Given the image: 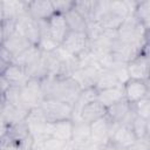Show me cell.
<instances>
[{"mask_svg":"<svg viewBox=\"0 0 150 150\" xmlns=\"http://www.w3.org/2000/svg\"><path fill=\"white\" fill-rule=\"evenodd\" d=\"M40 86L45 100L52 98L73 105L82 90L80 84L71 76L46 75L40 79Z\"/></svg>","mask_w":150,"mask_h":150,"instance_id":"1","label":"cell"},{"mask_svg":"<svg viewBox=\"0 0 150 150\" xmlns=\"http://www.w3.org/2000/svg\"><path fill=\"white\" fill-rule=\"evenodd\" d=\"M47 122H57L62 120H71L73 115V105L57 101V100H52L47 98L43 100L41 105H40Z\"/></svg>","mask_w":150,"mask_h":150,"instance_id":"2","label":"cell"},{"mask_svg":"<svg viewBox=\"0 0 150 150\" xmlns=\"http://www.w3.org/2000/svg\"><path fill=\"white\" fill-rule=\"evenodd\" d=\"M20 100L21 105L28 111L30 109L40 107L42 101L45 100L40 86V80L29 79L28 82L20 88Z\"/></svg>","mask_w":150,"mask_h":150,"instance_id":"3","label":"cell"},{"mask_svg":"<svg viewBox=\"0 0 150 150\" xmlns=\"http://www.w3.org/2000/svg\"><path fill=\"white\" fill-rule=\"evenodd\" d=\"M61 48L74 57H79L89 49V40L86 33L68 32L61 43Z\"/></svg>","mask_w":150,"mask_h":150,"instance_id":"4","label":"cell"},{"mask_svg":"<svg viewBox=\"0 0 150 150\" xmlns=\"http://www.w3.org/2000/svg\"><path fill=\"white\" fill-rule=\"evenodd\" d=\"M90 141L97 146L102 148L107 145L110 141V134L112 129V123L109 121L107 115L90 123Z\"/></svg>","mask_w":150,"mask_h":150,"instance_id":"5","label":"cell"},{"mask_svg":"<svg viewBox=\"0 0 150 150\" xmlns=\"http://www.w3.org/2000/svg\"><path fill=\"white\" fill-rule=\"evenodd\" d=\"M122 87H123L124 98L129 104H134L145 97H149L148 82L145 81L128 79L122 84Z\"/></svg>","mask_w":150,"mask_h":150,"instance_id":"6","label":"cell"},{"mask_svg":"<svg viewBox=\"0 0 150 150\" xmlns=\"http://www.w3.org/2000/svg\"><path fill=\"white\" fill-rule=\"evenodd\" d=\"M127 74L129 79L148 82L149 77V57L148 53H139L127 62Z\"/></svg>","mask_w":150,"mask_h":150,"instance_id":"7","label":"cell"},{"mask_svg":"<svg viewBox=\"0 0 150 150\" xmlns=\"http://www.w3.org/2000/svg\"><path fill=\"white\" fill-rule=\"evenodd\" d=\"M26 12L35 21H47L55 14L52 1L47 0H35L26 2Z\"/></svg>","mask_w":150,"mask_h":150,"instance_id":"8","label":"cell"},{"mask_svg":"<svg viewBox=\"0 0 150 150\" xmlns=\"http://www.w3.org/2000/svg\"><path fill=\"white\" fill-rule=\"evenodd\" d=\"M137 141L132 129L128 124H114L110 134V141L109 143L111 145H117L122 148H128L132 143Z\"/></svg>","mask_w":150,"mask_h":150,"instance_id":"9","label":"cell"},{"mask_svg":"<svg viewBox=\"0 0 150 150\" xmlns=\"http://www.w3.org/2000/svg\"><path fill=\"white\" fill-rule=\"evenodd\" d=\"M73 132V121L71 120H62L57 122H47L46 125V137H55L66 143H70Z\"/></svg>","mask_w":150,"mask_h":150,"instance_id":"10","label":"cell"},{"mask_svg":"<svg viewBox=\"0 0 150 150\" xmlns=\"http://www.w3.org/2000/svg\"><path fill=\"white\" fill-rule=\"evenodd\" d=\"M47 27H48V32L50 38L61 46L63 39L66 38V35L69 32V28L67 26L66 19L62 14H57L55 13L49 20H47Z\"/></svg>","mask_w":150,"mask_h":150,"instance_id":"11","label":"cell"},{"mask_svg":"<svg viewBox=\"0 0 150 150\" xmlns=\"http://www.w3.org/2000/svg\"><path fill=\"white\" fill-rule=\"evenodd\" d=\"M4 76L8 81L11 87H16V88L23 87L28 82V80L30 79L28 76L25 67H22L20 64H14V63L8 66Z\"/></svg>","mask_w":150,"mask_h":150,"instance_id":"12","label":"cell"},{"mask_svg":"<svg viewBox=\"0 0 150 150\" xmlns=\"http://www.w3.org/2000/svg\"><path fill=\"white\" fill-rule=\"evenodd\" d=\"M105 115H107V108L104 105H102L98 101H94L82 108V110L80 112V120L90 124V123L95 122L96 120L104 117Z\"/></svg>","mask_w":150,"mask_h":150,"instance_id":"13","label":"cell"},{"mask_svg":"<svg viewBox=\"0 0 150 150\" xmlns=\"http://www.w3.org/2000/svg\"><path fill=\"white\" fill-rule=\"evenodd\" d=\"M90 141V125L82 120L73 121V132L70 144L73 148L82 145Z\"/></svg>","mask_w":150,"mask_h":150,"instance_id":"14","label":"cell"},{"mask_svg":"<svg viewBox=\"0 0 150 150\" xmlns=\"http://www.w3.org/2000/svg\"><path fill=\"white\" fill-rule=\"evenodd\" d=\"M130 112V104L124 100H121L107 108V117L114 124H120Z\"/></svg>","mask_w":150,"mask_h":150,"instance_id":"15","label":"cell"},{"mask_svg":"<svg viewBox=\"0 0 150 150\" xmlns=\"http://www.w3.org/2000/svg\"><path fill=\"white\" fill-rule=\"evenodd\" d=\"M2 46L7 50H9V53L15 57V56L20 55L22 52H25L27 48H29L32 45L29 43V41L23 35L18 34V33H14L8 39H5Z\"/></svg>","mask_w":150,"mask_h":150,"instance_id":"16","label":"cell"},{"mask_svg":"<svg viewBox=\"0 0 150 150\" xmlns=\"http://www.w3.org/2000/svg\"><path fill=\"white\" fill-rule=\"evenodd\" d=\"M121 100H124V93H123V87L122 86L98 90L97 101L102 105H104L105 108L112 105L114 103H116Z\"/></svg>","mask_w":150,"mask_h":150,"instance_id":"17","label":"cell"},{"mask_svg":"<svg viewBox=\"0 0 150 150\" xmlns=\"http://www.w3.org/2000/svg\"><path fill=\"white\" fill-rule=\"evenodd\" d=\"M0 114L4 117V120L6 121V123L9 125V124H13V123L25 121L26 116L28 114V110L22 109V108H16V107L5 102L2 108L0 109Z\"/></svg>","mask_w":150,"mask_h":150,"instance_id":"18","label":"cell"},{"mask_svg":"<svg viewBox=\"0 0 150 150\" xmlns=\"http://www.w3.org/2000/svg\"><path fill=\"white\" fill-rule=\"evenodd\" d=\"M125 20V18L116 14L115 12L108 9L97 21V23L101 26L102 29L104 30H118L120 27L122 26L123 21Z\"/></svg>","mask_w":150,"mask_h":150,"instance_id":"19","label":"cell"},{"mask_svg":"<svg viewBox=\"0 0 150 150\" xmlns=\"http://www.w3.org/2000/svg\"><path fill=\"white\" fill-rule=\"evenodd\" d=\"M67 26L70 32H79V33H87V27L88 22L73 8L68 11L64 15Z\"/></svg>","mask_w":150,"mask_h":150,"instance_id":"20","label":"cell"},{"mask_svg":"<svg viewBox=\"0 0 150 150\" xmlns=\"http://www.w3.org/2000/svg\"><path fill=\"white\" fill-rule=\"evenodd\" d=\"M97 1H75L74 9L88 22H95Z\"/></svg>","mask_w":150,"mask_h":150,"instance_id":"21","label":"cell"},{"mask_svg":"<svg viewBox=\"0 0 150 150\" xmlns=\"http://www.w3.org/2000/svg\"><path fill=\"white\" fill-rule=\"evenodd\" d=\"M122 86L121 81L117 79V76L109 69H103L101 74L97 77V81L95 83V88L97 90H103L108 88H114V87H120Z\"/></svg>","mask_w":150,"mask_h":150,"instance_id":"22","label":"cell"},{"mask_svg":"<svg viewBox=\"0 0 150 150\" xmlns=\"http://www.w3.org/2000/svg\"><path fill=\"white\" fill-rule=\"evenodd\" d=\"M134 18L143 25L145 28L149 27V19H150V1L144 0V1H137L135 9L132 12Z\"/></svg>","mask_w":150,"mask_h":150,"instance_id":"23","label":"cell"},{"mask_svg":"<svg viewBox=\"0 0 150 150\" xmlns=\"http://www.w3.org/2000/svg\"><path fill=\"white\" fill-rule=\"evenodd\" d=\"M27 135H29L27 123H26V121H21V122H18V123L9 124L6 136L11 141H13L14 143H18L19 141L25 138Z\"/></svg>","mask_w":150,"mask_h":150,"instance_id":"24","label":"cell"},{"mask_svg":"<svg viewBox=\"0 0 150 150\" xmlns=\"http://www.w3.org/2000/svg\"><path fill=\"white\" fill-rule=\"evenodd\" d=\"M137 139H146L149 135V120L135 116L130 124Z\"/></svg>","mask_w":150,"mask_h":150,"instance_id":"25","label":"cell"},{"mask_svg":"<svg viewBox=\"0 0 150 150\" xmlns=\"http://www.w3.org/2000/svg\"><path fill=\"white\" fill-rule=\"evenodd\" d=\"M130 107L136 116H139L145 120L150 118V100H149V97H145L134 104H130Z\"/></svg>","mask_w":150,"mask_h":150,"instance_id":"26","label":"cell"},{"mask_svg":"<svg viewBox=\"0 0 150 150\" xmlns=\"http://www.w3.org/2000/svg\"><path fill=\"white\" fill-rule=\"evenodd\" d=\"M67 144L69 143H66L61 139H57L55 137H46L43 141H42V145L45 146L46 150H62Z\"/></svg>","mask_w":150,"mask_h":150,"instance_id":"27","label":"cell"},{"mask_svg":"<svg viewBox=\"0 0 150 150\" xmlns=\"http://www.w3.org/2000/svg\"><path fill=\"white\" fill-rule=\"evenodd\" d=\"M74 2L75 1H69V0H56V1H52V5L54 7L55 13L64 15L68 11L74 8Z\"/></svg>","mask_w":150,"mask_h":150,"instance_id":"28","label":"cell"},{"mask_svg":"<svg viewBox=\"0 0 150 150\" xmlns=\"http://www.w3.org/2000/svg\"><path fill=\"white\" fill-rule=\"evenodd\" d=\"M16 19H4L2 20V28H4V36L5 39H8L15 33L16 29Z\"/></svg>","mask_w":150,"mask_h":150,"instance_id":"29","label":"cell"},{"mask_svg":"<svg viewBox=\"0 0 150 150\" xmlns=\"http://www.w3.org/2000/svg\"><path fill=\"white\" fill-rule=\"evenodd\" d=\"M127 150H149L148 138L146 139H137L135 143H132L130 146H128Z\"/></svg>","mask_w":150,"mask_h":150,"instance_id":"30","label":"cell"},{"mask_svg":"<svg viewBox=\"0 0 150 150\" xmlns=\"http://www.w3.org/2000/svg\"><path fill=\"white\" fill-rule=\"evenodd\" d=\"M0 57L4 60V61H6L7 63H9V64H12L13 63V60H14V56L9 53V50H7L2 45L0 46Z\"/></svg>","mask_w":150,"mask_h":150,"instance_id":"31","label":"cell"},{"mask_svg":"<svg viewBox=\"0 0 150 150\" xmlns=\"http://www.w3.org/2000/svg\"><path fill=\"white\" fill-rule=\"evenodd\" d=\"M7 130H8V124L6 123V121L4 120V117H2L1 114H0V141H1L4 137H6Z\"/></svg>","mask_w":150,"mask_h":150,"instance_id":"32","label":"cell"},{"mask_svg":"<svg viewBox=\"0 0 150 150\" xmlns=\"http://www.w3.org/2000/svg\"><path fill=\"white\" fill-rule=\"evenodd\" d=\"M8 66H9V63H7L6 61H4V60L0 57V75H4V74H5V71H6V69L8 68Z\"/></svg>","mask_w":150,"mask_h":150,"instance_id":"33","label":"cell"},{"mask_svg":"<svg viewBox=\"0 0 150 150\" xmlns=\"http://www.w3.org/2000/svg\"><path fill=\"white\" fill-rule=\"evenodd\" d=\"M5 36H4V28H2V22H0V46L4 43Z\"/></svg>","mask_w":150,"mask_h":150,"instance_id":"34","label":"cell"},{"mask_svg":"<svg viewBox=\"0 0 150 150\" xmlns=\"http://www.w3.org/2000/svg\"><path fill=\"white\" fill-rule=\"evenodd\" d=\"M4 20V8H2V1H0V22Z\"/></svg>","mask_w":150,"mask_h":150,"instance_id":"35","label":"cell"},{"mask_svg":"<svg viewBox=\"0 0 150 150\" xmlns=\"http://www.w3.org/2000/svg\"><path fill=\"white\" fill-rule=\"evenodd\" d=\"M4 103H5V96H4V94H1V93H0V109L2 108Z\"/></svg>","mask_w":150,"mask_h":150,"instance_id":"36","label":"cell"},{"mask_svg":"<svg viewBox=\"0 0 150 150\" xmlns=\"http://www.w3.org/2000/svg\"><path fill=\"white\" fill-rule=\"evenodd\" d=\"M100 150H112V146H111V144L110 143H108L107 145H104V146H102Z\"/></svg>","mask_w":150,"mask_h":150,"instance_id":"37","label":"cell"},{"mask_svg":"<svg viewBox=\"0 0 150 150\" xmlns=\"http://www.w3.org/2000/svg\"><path fill=\"white\" fill-rule=\"evenodd\" d=\"M112 146V150H127L125 148H122V146H117V145H111Z\"/></svg>","mask_w":150,"mask_h":150,"instance_id":"38","label":"cell"},{"mask_svg":"<svg viewBox=\"0 0 150 150\" xmlns=\"http://www.w3.org/2000/svg\"><path fill=\"white\" fill-rule=\"evenodd\" d=\"M62 150H74V149H73V146H71V144L69 143V144H67V145H66V146H64V148H63Z\"/></svg>","mask_w":150,"mask_h":150,"instance_id":"39","label":"cell"}]
</instances>
